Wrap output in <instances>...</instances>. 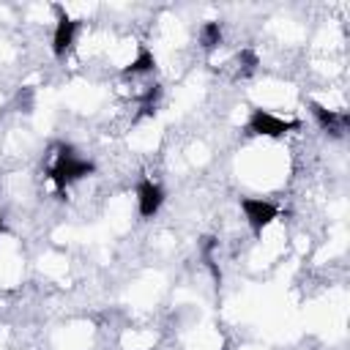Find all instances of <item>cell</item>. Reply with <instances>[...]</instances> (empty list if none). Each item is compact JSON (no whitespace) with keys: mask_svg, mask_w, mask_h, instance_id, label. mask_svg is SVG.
Masks as SVG:
<instances>
[{"mask_svg":"<svg viewBox=\"0 0 350 350\" xmlns=\"http://www.w3.org/2000/svg\"><path fill=\"white\" fill-rule=\"evenodd\" d=\"M93 172H96V164H93L90 159L77 156V148L68 145V142H63V145H57V156H55V161H52V167H49L46 175H49V180L55 183L57 197L66 200V197H63L66 189H68L74 180H82V178H88V175H93Z\"/></svg>","mask_w":350,"mask_h":350,"instance_id":"6da1fadb","label":"cell"},{"mask_svg":"<svg viewBox=\"0 0 350 350\" xmlns=\"http://www.w3.org/2000/svg\"><path fill=\"white\" fill-rule=\"evenodd\" d=\"M301 123L298 120H282V118H276L273 112H268V109H252V115H249V120H246V131L249 134H257V137H273V139H279V137H284L287 131H293V129H298Z\"/></svg>","mask_w":350,"mask_h":350,"instance_id":"7a4b0ae2","label":"cell"},{"mask_svg":"<svg viewBox=\"0 0 350 350\" xmlns=\"http://www.w3.org/2000/svg\"><path fill=\"white\" fill-rule=\"evenodd\" d=\"M57 22H55V30H52V55L60 60L66 57V52L71 49L74 38H77V30H79V19H74L63 5H52Z\"/></svg>","mask_w":350,"mask_h":350,"instance_id":"3957f363","label":"cell"},{"mask_svg":"<svg viewBox=\"0 0 350 350\" xmlns=\"http://www.w3.org/2000/svg\"><path fill=\"white\" fill-rule=\"evenodd\" d=\"M241 211L254 238H260L262 230L276 219V205L268 200H257V197H241Z\"/></svg>","mask_w":350,"mask_h":350,"instance_id":"277c9868","label":"cell"},{"mask_svg":"<svg viewBox=\"0 0 350 350\" xmlns=\"http://www.w3.org/2000/svg\"><path fill=\"white\" fill-rule=\"evenodd\" d=\"M134 194H137V211L142 219H153L159 213V208L164 205V189H161V183H156L150 178H139Z\"/></svg>","mask_w":350,"mask_h":350,"instance_id":"5b68a950","label":"cell"},{"mask_svg":"<svg viewBox=\"0 0 350 350\" xmlns=\"http://www.w3.org/2000/svg\"><path fill=\"white\" fill-rule=\"evenodd\" d=\"M309 104V112H312V118H314V123L325 131V134H331V137H342L345 134V129H347V123H350V118H347V112H334V109H325L323 104H317V101H306Z\"/></svg>","mask_w":350,"mask_h":350,"instance_id":"8992f818","label":"cell"},{"mask_svg":"<svg viewBox=\"0 0 350 350\" xmlns=\"http://www.w3.org/2000/svg\"><path fill=\"white\" fill-rule=\"evenodd\" d=\"M150 71H156V57H153V52L145 44H139L137 57L129 66H123L120 77H139V74H150Z\"/></svg>","mask_w":350,"mask_h":350,"instance_id":"52a82bcc","label":"cell"},{"mask_svg":"<svg viewBox=\"0 0 350 350\" xmlns=\"http://www.w3.org/2000/svg\"><path fill=\"white\" fill-rule=\"evenodd\" d=\"M221 25L219 22H205L202 27H200V46L205 49V52H211V49H216L219 44H221Z\"/></svg>","mask_w":350,"mask_h":350,"instance_id":"ba28073f","label":"cell"},{"mask_svg":"<svg viewBox=\"0 0 350 350\" xmlns=\"http://www.w3.org/2000/svg\"><path fill=\"white\" fill-rule=\"evenodd\" d=\"M159 98H161V85H150L142 98H139V118H148V115H156V107H159Z\"/></svg>","mask_w":350,"mask_h":350,"instance_id":"9c48e42d","label":"cell"},{"mask_svg":"<svg viewBox=\"0 0 350 350\" xmlns=\"http://www.w3.org/2000/svg\"><path fill=\"white\" fill-rule=\"evenodd\" d=\"M238 60H243V63H246V66H243V74H249V71H254V66H257V55H254L252 49H243Z\"/></svg>","mask_w":350,"mask_h":350,"instance_id":"30bf717a","label":"cell"},{"mask_svg":"<svg viewBox=\"0 0 350 350\" xmlns=\"http://www.w3.org/2000/svg\"><path fill=\"white\" fill-rule=\"evenodd\" d=\"M5 232V221H3V213H0V235Z\"/></svg>","mask_w":350,"mask_h":350,"instance_id":"8fae6325","label":"cell"}]
</instances>
